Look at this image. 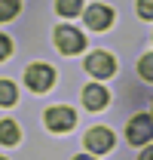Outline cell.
<instances>
[{
	"label": "cell",
	"mask_w": 153,
	"mask_h": 160,
	"mask_svg": "<svg viewBox=\"0 0 153 160\" xmlns=\"http://www.w3.org/2000/svg\"><path fill=\"white\" fill-rule=\"evenodd\" d=\"M138 71H141V77H144V80H153V56H141Z\"/></svg>",
	"instance_id": "cell-13"
},
{
	"label": "cell",
	"mask_w": 153,
	"mask_h": 160,
	"mask_svg": "<svg viewBox=\"0 0 153 160\" xmlns=\"http://www.w3.org/2000/svg\"><path fill=\"white\" fill-rule=\"evenodd\" d=\"M80 6H83V0H55V9L61 16H67V19L80 12Z\"/></svg>",
	"instance_id": "cell-12"
},
{
	"label": "cell",
	"mask_w": 153,
	"mask_h": 160,
	"mask_svg": "<svg viewBox=\"0 0 153 160\" xmlns=\"http://www.w3.org/2000/svg\"><path fill=\"white\" fill-rule=\"evenodd\" d=\"M19 102V92H16V86L9 83V80H0V105H16Z\"/></svg>",
	"instance_id": "cell-10"
},
{
	"label": "cell",
	"mask_w": 153,
	"mask_h": 160,
	"mask_svg": "<svg viewBox=\"0 0 153 160\" xmlns=\"http://www.w3.org/2000/svg\"><path fill=\"white\" fill-rule=\"evenodd\" d=\"M21 9V0H0V22H9Z\"/></svg>",
	"instance_id": "cell-11"
},
{
	"label": "cell",
	"mask_w": 153,
	"mask_h": 160,
	"mask_svg": "<svg viewBox=\"0 0 153 160\" xmlns=\"http://www.w3.org/2000/svg\"><path fill=\"white\" fill-rule=\"evenodd\" d=\"M9 52H12V43H9V37H6V34H0V59H6Z\"/></svg>",
	"instance_id": "cell-15"
},
{
	"label": "cell",
	"mask_w": 153,
	"mask_h": 160,
	"mask_svg": "<svg viewBox=\"0 0 153 160\" xmlns=\"http://www.w3.org/2000/svg\"><path fill=\"white\" fill-rule=\"evenodd\" d=\"M19 139H21L19 126L12 120H0V142L3 145H19Z\"/></svg>",
	"instance_id": "cell-9"
},
{
	"label": "cell",
	"mask_w": 153,
	"mask_h": 160,
	"mask_svg": "<svg viewBox=\"0 0 153 160\" xmlns=\"http://www.w3.org/2000/svg\"><path fill=\"white\" fill-rule=\"evenodd\" d=\"M83 145H86L92 154H107V151L114 148V132H110V129H104V126H95V129H89V132H86Z\"/></svg>",
	"instance_id": "cell-3"
},
{
	"label": "cell",
	"mask_w": 153,
	"mask_h": 160,
	"mask_svg": "<svg viewBox=\"0 0 153 160\" xmlns=\"http://www.w3.org/2000/svg\"><path fill=\"white\" fill-rule=\"evenodd\" d=\"M138 12L141 19H153V0H138Z\"/></svg>",
	"instance_id": "cell-14"
},
{
	"label": "cell",
	"mask_w": 153,
	"mask_h": 160,
	"mask_svg": "<svg viewBox=\"0 0 153 160\" xmlns=\"http://www.w3.org/2000/svg\"><path fill=\"white\" fill-rule=\"evenodd\" d=\"M141 160H153V145L147 148V151H144V154H141Z\"/></svg>",
	"instance_id": "cell-16"
},
{
	"label": "cell",
	"mask_w": 153,
	"mask_h": 160,
	"mask_svg": "<svg viewBox=\"0 0 153 160\" xmlns=\"http://www.w3.org/2000/svg\"><path fill=\"white\" fill-rule=\"evenodd\" d=\"M74 160H95L92 154H80V157H74Z\"/></svg>",
	"instance_id": "cell-17"
},
{
	"label": "cell",
	"mask_w": 153,
	"mask_h": 160,
	"mask_svg": "<svg viewBox=\"0 0 153 160\" xmlns=\"http://www.w3.org/2000/svg\"><path fill=\"white\" fill-rule=\"evenodd\" d=\"M126 136L132 145H141V142H153V120L144 117V114H138V117L129 120V126H126Z\"/></svg>",
	"instance_id": "cell-4"
},
{
	"label": "cell",
	"mask_w": 153,
	"mask_h": 160,
	"mask_svg": "<svg viewBox=\"0 0 153 160\" xmlns=\"http://www.w3.org/2000/svg\"><path fill=\"white\" fill-rule=\"evenodd\" d=\"M43 120H46V126H49L52 132H67V129H74L76 114L71 111V108H49Z\"/></svg>",
	"instance_id": "cell-5"
},
{
	"label": "cell",
	"mask_w": 153,
	"mask_h": 160,
	"mask_svg": "<svg viewBox=\"0 0 153 160\" xmlns=\"http://www.w3.org/2000/svg\"><path fill=\"white\" fill-rule=\"evenodd\" d=\"M107 102H110V96H107V89H104V86H95V83H89V86L83 89V105H86L89 111H101Z\"/></svg>",
	"instance_id": "cell-8"
},
{
	"label": "cell",
	"mask_w": 153,
	"mask_h": 160,
	"mask_svg": "<svg viewBox=\"0 0 153 160\" xmlns=\"http://www.w3.org/2000/svg\"><path fill=\"white\" fill-rule=\"evenodd\" d=\"M116 68V62L110 52H92L89 59H86V71L89 74H95V77H110Z\"/></svg>",
	"instance_id": "cell-6"
},
{
	"label": "cell",
	"mask_w": 153,
	"mask_h": 160,
	"mask_svg": "<svg viewBox=\"0 0 153 160\" xmlns=\"http://www.w3.org/2000/svg\"><path fill=\"white\" fill-rule=\"evenodd\" d=\"M83 19H86V25L92 28V31H104V28H110V22H114V12L107 9V6H89L86 12H83Z\"/></svg>",
	"instance_id": "cell-7"
},
{
	"label": "cell",
	"mask_w": 153,
	"mask_h": 160,
	"mask_svg": "<svg viewBox=\"0 0 153 160\" xmlns=\"http://www.w3.org/2000/svg\"><path fill=\"white\" fill-rule=\"evenodd\" d=\"M0 160H3V157H0Z\"/></svg>",
	"instance_id": "cell-18"
},
{
	"label": "cell",
	"mask_w": 153,
	"mask_h": 160,
	"mask_svg": "<svg viewBox=\"0 0 153 160\" xmlns=\"http://www.w3.org/2000/svg\"><path fill=\"white\" fill-rule=\"evenodd\" d=\"M52 80H55V71L49 68V65H28V71H25V83L34 89V92H46L49 86H52Z\"/></svg>",
	"instance_id": "cell-1"
},
{
	"label": "cell",
	"mask_w": 153,
	"mask_h": 160,
	"mask_svg": "<svg viewBox=\"0 0 153 160\" xmlns=\"http://www.w3.org/2000/svg\"><path fill=\"white\" fill-rule=\"evenodd\" d=\"M55 43H58V49H61L64 56H74V52H80V49L86 46L83 34H80L76 28H71V25H58L55 28Z\"/></svg>",
	"instance_id": "cell-2"
}]
</instances>
